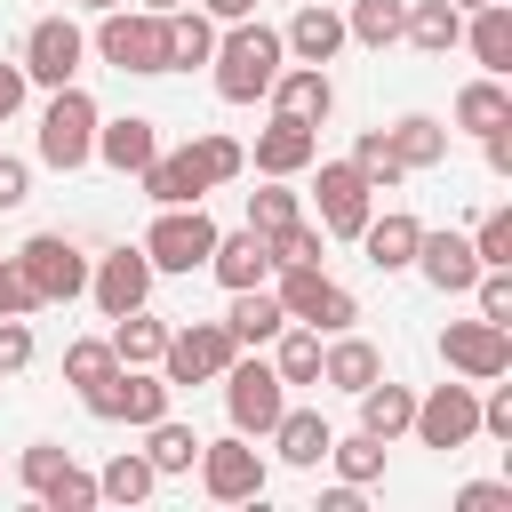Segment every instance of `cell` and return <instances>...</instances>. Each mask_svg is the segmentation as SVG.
Masks as SVG:
<instances>
[{"instance_id":"cell-1","label":"cell","mask_w":512,"mask_h":512,"mask_svg":"<svg viewBox=\"0 0 512 512\" xmlns=\"http://www.w3.org/2000/svg\"><path fill=\"white\" fill-rule=\"evenodd\" d=\"M288 64V48H280V24H264V16H240V24H224L216 32V56H208V80H216V96L224 104H256L264 88H272V72Z\"/></svg>"},{"instance_id":"cell-2","label":"cell","mask_w":512,"mask_h":512,"mask_svg":"<svg viewBox=\"0 0 512 512\" xmlns=\"http://www.w3.org/2000/svg\"><path fill=\"white\" fill-rule=\"evenodd\" d=\"M96 96L80 88V80H64V88H48V104H40V136H32V152H40V168H56V176H72V168H88L96 160Z\"/></svg>"},{"instance_id":"cell-3","label":"cell","mask_w":512,"mask_h":512,"mask_svg":"<svg viewBox=\"0 0 512 512\" xmlns=\"http://www.w3.org/2000/svg\"><path fill=\"white\" fill-rule=\"evenodd\" d=\"M80 408H88L96 424H136V432H144L152 416L176 408V384H168L160 368H128V360H120V368H104L96 384H80Z\"/></svg>"},{"instance_id":"cell-4","label":"cell","mask_w":512,"mask_h":512,"mask_svg":"<svg viewBox=\"0 0 512 512\" xmlns=\"http://www.w3.org/2000/svg\"><path fill=\"white\" fill-rule=\"evenodd\" d=\"M88 48L112 72H136V80L168 72V24H160V8H104L96 32H88Z\"/></svg>"},{"instance_id":"cell-5","label":"cell","mask_w":512,"mask_h":512,"mask_svg":"<svg viewBox=\"0 0 512 512\" xmlns=\"http://www.w3.org/2000/svg\"><path fill=\"white\" fill-rule=\"evenodd\" d=\"M272 296H280L288 320H304V328H320V336H336V328L360 320V296H352L344 280H328L320 264H280V272H272Z\"/></svg>"},{"instance_id":"cell-6","label":"cell","mask_w":512,"mask_h":512,"mask_svg":"<svg viewBox=\"0 0 512 512\" xmlns=\"http://www.w3.org/2000/svg\"><path fill=\"white\" fill-rule=\"evenodd\" d=\"M216 384H224L232 432H248V440H264V432L280 424V408H288V384H280V368H272L264 352H232V368H224Z\"/></svg>"},{"instance_id":"cell-7","label":"cell","mask_w":512,"mask_h":512,"mask_svg":"<svg viewBox=\"0 0 512 512\" xmlns=\"http://www.w3.org/2000/svg\"><path fill=\"white\" fill-rule=\"evenodd\" d=\"M368 208H376V184L360 176L352 152H344V160H312V224H320L328 240H360Z\"/></svg>"},{"instance_id":"cell-8","label":"cell","mask_w":512,"mask_h":512,"mask_svg":"<svg viewBox=\"0 0 512 512\" xmlns=\"http://www.w3.org/2000/svg\"><path fill=\"white\" fill-rule=\"evenodd\" d=\"M192 472H200V488H208L216 504H256L264 480H272V464H264V448H256L248 432H216V440H200Z\"/></svg>"},{"instance_id":"cell-9","label":"cell","mask_w":512,"mask_h":512,"mask_svg":"<svg viewBox=\"0 0 512 512\" xmlns=\"http://www.w3.org/2000/svg\"><path fill=\"white\" fill-rule=\"evenodd\" d=\"M216 216L200 208V200H176V208H160L152 224H144V256H152V272H200L208 264V248H216Z\"/></svg>"},{"instance_id":"cell-10","label":"cell","mask_w":512,"mask_h":512,"mask_svg":"<svg viewBox=\"0 0 512 512\" xmlns=\"http://www.w3.org/2000/svg\"><path fill=\"white\" fill-rule=\"evenodd\" d=\"M16 272L32 280L40 304H72V296H88V248H80L72 232H32V240L16 248Z\"/></svg>"},{"instance_id":"cell-11","label":"cell","mask_w":512,"mask_h":512,"mask_svg":"<svg viewBox=\"0 0 512 512\" xmlns=\"http://www.w3.org/2000/svg\"><path fill=\"white\" fill-rule=\"evenodd\" d=\"M408 432H416V448H440V456H448V448H464V440H480V384L448 376V384L416 392Z\"/></svg>"},{"instance_id":"cell-12","label":"cell","mask_w":512,"mask_h":512,"mask_svg":"<svg viewBox=\"0 0 512 512\" xmlns=\"http://www.w3.org/2000/svg\"><path fill=\"white\" fill-rule=\"evenodd\" d=\"M152 256H144V240H120V248H104V256H88V296H96V312L104 320H120V312H136V304H152Z\"/></svg>"},{"instance_id":"cell-13","label":"cell","mask_w":512,"mask_h":512,"mask_svg":"<svg viewBox=\"0 0 512 512\" xmlns=\"http://www.w3.org/2000/svg\"><path fill=\"white\" fill-rule=\"evenodd\" d=\"M440 360H448V376H464V384H488V376H512V328L504 320H448L440 328Z\"/></svg>"},{"instance_id":"cell-14","label":"cell","mask_w":512,"mask_h":512,"mask_svg":"<svg viewBox=\"0 0 512 512\" xmlns=\"http://www.w3.org/2000/svg\"><path fill=\"white\" fill-rule=\"evenodd\" d=\"M232 328L224 320H184V328H168V352H160V376L184 392V384H216L224 368H232Z\"/></svg>"},{"instance_id":"cell-15","label":"cell","mask_w":512,"mask_h":512,"mask_svg":"<svg viewBox=\"0 0 512 512\" xmlns=\"http://www.w3.org/2000/svg\"><path fill=\"white\" fill-rule=\"evenodd\" d=\"M16 64H24L32 88H64V80H80V64H88V32H80L72 16H32Z\"/></svg>"},{"instance_id":"cell-16","label":"cell","mask_w":512,"mask_h":512,"mask_svg":"<svg viewBox=\"0 0 512 512\" xmlns=\"http://www.w3.org/2000/svg\"><path fill=\"white\" fill-rule=\"evenodd\" d=\"M280 48H288V64H336L352 40H344V8H328V0H304L288 24H280Z\"/></svg>"},{"instance_id":"cell-17","label":"cell","mask_w":512,"mask_h":512,"mask_svg":"<svg viewBox=\"0 0 512 512\" xmlns=\"http://www.w3.org/2000/svg\"><path fill=\"white\" fill-rule=\"evenodd\" d=\"M256 176H304L312 160H320V128L312 120H288V112H272L264 128H256Z\"/></svg>"},{"instance_id":"cell-18","label":"cell","mask_w":512,"mask_h":512,"mask_svg":"<svg viewBox=\"0 0 512 512\" xmlns=\"http://www.w3.org/2000/svg\"><path fill=\"white\" fill-rule=\"evenodd\" d=\"M264 104L272 112H288V120H328L336 112V80H328V64H280L272 72V88H264Z\"/></svg>"},{"instance_id":"cell-19","label":"cell","mask_w":512,"mask_h":512,"mask_svg":"<svg viewBox=\"0 0 512 512\" xmlns=\"http://www.w3.org/2000/svg\"><path fill=\"white\" fill-rule=\"evenodd\" d=\"M408 272H424L440 296H464L472 280H480V256H472V232H432L424 224V240H416V264Z\"/></svg>"},{"instance_id":"cell-20","label":"cell","mask_w":512,"mask_h":512,"mask_svg":"<svg viewBox=\"0 0 512 512\" xmlns=\"http://www.w3.org/2000/svg\"><path fill=\"white\" fill-rule=\"evenodd\" d=\"M200 272H216L224 288H256V280H272V240L256 224H232V232H216V248H208Z\"/></svg>"},{"instance_id":"cell-21","label":"cell","mask_w":512,"mask_h":512,"mask_svg":"<svg viewBox=\"0 0 512 512\" xmlns=\"http://www.w3.org/2000/svg\"><path fill=\"white\" fill-rule=\"evenodd\" d=\"M416 240H424V224L408 208H368V224H360V256L376 272H408L416 264Z\"/></svg>"},{"instance_id":"cell-22","label":"cell","mask_w":512,"mask_h":512,"mask_svg":"<svg viewBox=\"0 0 512 512\" xmlns=\"http://www.w3.org/2000/svg\"><path fill=\"white\" fill-rule=\"evenodd\" d=\"M232 304H224V328H232V344L240 352H264L280 328H288V312H280V296H272V280H256V288H224Z\"/></svg>"},{"instance_id":"cell-23","label":"cell","mask_w":512,"mask_h":512,"mask_svg":"<svg viewBox=\"0 0 512 512\" xmlns=\"http://www.w3.org/2000/svg\"><path fill=\"white\" fill-rule=\"evenodd\" d=\"M152 152H160V120H144V112L96 120V160H104L112 176H136V168H144Z\"/></svg>"},{"instance_id":"cell-24","label":"cell","mask_w":512,"mask_h":512,"mask_svg":"<svg viewBox=\"0 0 512 512\" xmlns=\"http://www.w3.org/2000/svg\"><path fill=\"white\" fill-rule=\"evenodd\" d=\"M448 120H432V112H400L392 128H384V144H392V160L408 168V176H424V168H440L448 160Z\"/></svg>"},{"instance_id":"cell-25","label":"cell","mask_w":512,"mask_h":512,"mask_svg":"<svg viewBox=\"0 0 512 512\" xmlns=\"http://www.w3.org/2000/svg\"><path fill=\"white\" fill-rule=\"evenodd\" d=\"M136 184H144V200H152V208H176V200H208V184H200V168H192V152H184V144H160V152L136 168Z\"/></svg>"},{"instance_id":"cell-26","label":"cell","mask_w":512,"mask_h":512,"mask_svg":"<svg viewBox=\"0 0 512 512\" xmlns=\"http://www.w3.org/2000/svg\"><path fill=\"white\" fill-rule=\"evenodd\" d=\"M264 440L280 448V464L312 472V464H328V440H336V424H328L320 408H280V424H272Z\"/></svg>"},{"instance_id":"cell-27","label":"cell","mask_w":512,"mask_h":512,"mask_svg":"<svg viewBox=\"0 0 512 512\" xmlns=\"http://www.w3.org/2000/svg\"><path fill=\"white\" fill-rule=\"evenodd\" d=\"M160 24H168V72H192V64H208L216 56V16L200 8V0H184V8H160Z\"/></svg>"},{"instance_id":"cell-28","label":"cell","mask_w":512,"mask_h":512,"mask_svg":"<svg viewBox=\"0 0 512 512\" xmlns=\"http://www.w3.org/2000/svg\"><path fill=\"white\" fill-rule=\"evenodd\" d=\"M456 48H472L480 72H512V8H504V0L464 8V40H456Z\"/></svg>"},{"instance_id":"cell-29","label":"cell","mask_w":512,"mask_h":512,"mask_svg":"<svg viewBox=\"0 0 512 512\" xmlns=\"http://www.w3.org/2000/svg\"><path fill=\"white\" fill-rule=\"evenodd\" d=\"M376 376H384V352H376L368 336L336 328V336L320 344V384H336V392H360V384H376Z\"/></svg>"},{"instance_id":"cell-30","label":"cell","mask_w":512,"mask_h":512,"mask_svg":"<svg viewBox=\"0 0 512 512\" xmlns=\"http://www.w3.org/2000/svg\"><path fill=\"white\" fill-rule=\"evenodd\" d=\"M352 400H360V432H376L384 448H392V440L408 432V416H416V392H408V384H392V376H376V384H360Z\"/></svg>"},{"instance_id":"cell-31","label":"cell","mask_w":512,"mask_h":512,"mask_svg":"<svg viewBox=\"0 0 512 512\" xmlns=\"http://www.w3.org/2000/svg\"><path fill=\"white\" fill-rule=\"evenodd\" d=\"M400 40H408L416 56H448V48L464 40V8H456V0H408Z\"/></svg>"},{"instance_id":"cell-32","label":"cell","mask_w":512,"mask_h":512,"mask_svg":"<svg viewBox=\"0 0 512 512\" xmlns=\"http://www.w3.org/2000/svg\"><path fill=\"white\" fill-rule=\"evenodd\" d=\"M112 352H120L128 368H160V352H168V320H160L152 304L120 312V320H112Z\"/></svg>"},{"instance_id":"cell-33","label":"cell","mask_w":512,"mask_h":512,"mask_svg":"<svg viewBox=\"0 0 512 512\" xmlns=\"http://www.w3.org/2000/svg\"><path fill=\"white\" fill-rule=\"evenodd\" d=\"M456 128H496V120H512V88H504V72H480V80H464L456 88V112H448Z\"/></svg>"},{"instance_id":"cell-34","label":"cell","mask_w":512,"mask_h":512,"mask_svg":"<svg viewBox=\"0 0 512 512\" xmlns=\"http://www.w3.org/2000/svg\"><path fill=\"white\" fill-rule=\"evenodd\" d=\"M264 360L280 368V384H320V328H304V320H288L272 344H264Z\"/></svg>"},{"instance_id":"cell-35","label":"cell","mask_w":512,"mask_h":512,"mask_svg":"<svg viewBox=\"0 0 512 512\" xmlns=\"http://www.w3.org/2000/svg\"><path fill=\"white\" fill-rule=\"evenodd\" d=\"M144 456H152V472H160V480H168V472H192L200 432H192V424L168 408V416H152V424H144Z\"/></svg>"},{"instance_id":"cell-36","label":"cell","mask_w":512,"mask_h":512,"mask_svg":"<svg viewBox=\"0 0 512 512\" xmlns=\"http://www.w3.org/2000/svg\"><path fill=\"white\" fill-rule=\"evenodd\" d=\"M184 152H192V168H200V184H208V192H224V184L248 168V144H240V136H224V128H200Z\"/></svg>"},{"instance_id":"cell-37","label":"cell","mask_w":512,"mask_h":512,"mask_svg":"<svg viewBox=\"0 0 512 512\" xmlns=\"http://www.w3.org/2000/svg\"><path fill=\"white\" fill-rule=\"evenodd\" d=\"M152 488H160V472H152V456H144V448H120V456L96 472V496H104V504H144Z\"/></svg>"},{"instance_id":"cell-38","label":"cell","mask_w":512,"mask_h":512,"mask_svg":"<svg viewBox=\"0 0 512 512\" xmlns=\"http://www.w3.org/2000/svg\"><path fill=\"white\" fill-rule=\"evenodd\" d=\"M400 24H408V0H352L344 8V40L352 48H392Z\"/></svg>"},{"instance_id":"cell-39","label":"cell","mask_w":512,"mask_h":512,"mask_svg":"<svg viewBox=\"0 0 512 512\" xmlns=\"http://www.w3.org/2000/svg\"><path fill=\"white\" fill-rule=\"evenodd\" d=\"M328 464H336V480L368 488V480H384V440L376 432H336L328 440Z\"/></svg>"},{"instance_id":"cell-40","label":"cell","mask_w":512,"mask_h":512,"mask_svg":"<svg viewBox=\"0 0 512 512\" xmlns=\"http://www.w3.org/2000/svg\"><path fill=\"white\" fill-rule=\"evenodd\" d=\"M296 216H304L296 176H264V184L248 192V224H256V232H280V224H296Z\"/></svg>"},{"instance_id":"cell-41","label":"cell","mask_w":512,"mask_h":512,"mask_svg":"<svg viewBox=\"0 0 512 512\" xmlns=\"http://www.w3.org/2000/svg\"><path fill=\"white\" fill-rule=\"evenodd\" d=\"M352 160H360V176H368V184H376V200H384V192H400V184H408V168H400V160H392V144H384V128H360V136H352Z\"/></svg>"},{"instance_id":"cell-42","label":"cell","mask_w":512,"mask_h":512,"mask_svg":"<svg viewBox=\"0 0 512 512\" xmlns=\"http://www.w3.org/2000/svg\"><path fill=\"white\" fill-rule=\"evenodd\" d=\"M40 504H48V512H96L104 496H96V472H80V464L64 456V464L48 472V488H40Z\"/></svg>"},{"instance_id":"cell-43","label":"cell","mask_w":512,"mask_h":512,"mask_svg":"<svg viewBox=\"0 0 512 512\" xmlns=\"http://www.w3.org/2000/svg\"><path fill=\"white\" fill-rule=\"evenodd\" d=\"M272 240V272L280 264H320V248H328V232L312 224V216H296V224H280V232H264Z\"/></svg>"},{"instance_id":"cell-44","label":"cell","mask_w":512,"mask_h":512,"mask_svg":"<svg viewBox=\"0 0 512 512\" xmlns=\"http://www.w3.org/2000/svg\"><path fill=\"white\" fill-rule=\"evenodd\" d=\"M464 296H472L480 320H504V328H512V264H480V280H472Z\"/></svg>"},{"instance_id":"cell-45","label":"cell","mask_w":512,"mask_h":512,"mask_svg":"<svg viewBox=\"0 0 512 512\" xmlns=\"http://www.w3.org/2000/svg\"><path fill=\"white\" fill-rule=\"evenodd\" d=\"M104 368H120L112 336H72V344H64V384H96Z\"/></svg>"},{"instance_id":"cell-46","label":"cell","mask_w":512,"mask_h":512,"mask_svg":"<svg viewBox=\"0 0 512 512\" xmlns=\"http://www.w3.org/2000/svg\"><path fill=\"white\" fill-rule=\"evenodd\" d=\"M472 256L480 264H512V208H480L472 216Z\"/></svg>"},{"instance_id":"cell-47","label":"cell","mask_w":512,"mask_h":512,"mask_svg":"<svg viewBox=\"0 0 512 512\" xmlns=\"http://www.w3.org/2000/svg\"><path fill=\"white\" fill-rule=\"evenodd\" d=\"M64 456H72L64 440H24V448H16V480H24L32 496H40V488H48V472H56Z\"/></svg>"},{"instance_id":"cell-48","label":"cell","mask_w":512,"mask_h":512,"mask_svg":"<svg viewBox=\"0 0 512 512\" xmlns=\"http://www.w3.org/2000/svg\"><path fill=\"white\" fill-rule=\"evenodd\" d=\"M24 368H32V320L0 312V376H24Z\"/></svg>"},{"instance_id":"cell-49","label":"cell","mask_w":512,"mask_h":512,"mask_svg":"<svg viewBox=\"0 0 512 512\" xmlns=\"http://www.w3.org/2000/svg\"><path fill=\"white\" fill-rule=\"evenodd\" d=\"M480 432H488V440H512V384H504V376L480 384Z\"/></svg>"},{"instance_id":"cell-50","label":"cell","mask_w":512,"mask_h":512,"mask_svg":"<svg viewBox=\"0 0 512 512\" xmlns=\"http://www.w3.org/2000/svg\"><path fill=\"white\" fill-rule=\"evenodd\" d=\"M456 512H512V480H464Z\"/></svg>"},{"instance_id":"cell-51","label":"cell","mask_w":512,"mask_h":512,"mask_svg":"<svg viewBox=\"0 0 512 512\" xmlns=\"http://www.w3.org/2000/svg\"><path fill=\"white\" fill-rule=\"evenodd\" d=\"M24 200H32V160L0 152V208H24Z\"/></svg>"},{"instance_id":"cell-52","label":"cell","mask_w":512,"mask_h":512,"mask_svg":"<svg viewBox=\"0 0 512 512\" xmlns=\"http://www.w3.org/2000/svg\"><path fill=\"white\" fill-rule=\"evenodd\" d=\"M0 312H40V296H32V280L16 272V256H0Z\"/></svg>"},{"instance_id":"cell-53","label":"cell","mask_w":512,"mask_h":512,"mask_svg":"<svg viewBox=\"0 0 512 512\" xmlns=\"http://www.w3.org/2000/svg\"><path fill=\"white\" fill-rule=\"evenodd\" d=\"M480 152H488V168H496V176H512V120L480 128Z\"/></svg>"},{"instance_id":"cell-54","label":"cell","mask_w":512,"mask_h":512,"mask_svg":"<svg viewBox=\"0 0 512 512\" xmlns=\"http://www.w3.org/2000/svg\"><path fill=\"white\" fill-rule=\"evenodd\" d=\"M24 96H32L24 64H0V120H16V112H24Z\"/></svg>"},{"instance_id":"cell-55","label":"cell","mask_w":512,"mask_h":512,"mask_svg":"<svg viewBox=\"0 0 512 512\" xmlns=\"http://www.w3.org/2000/svg\"><path fill=\"white\" fill-rule=\"evenodd\" d=\"M320 512H360V488H352V480H336V488H320Z\"/></svg>"},{"instance_id":"cell-56","label":"cell","mask_w":512,"mask_h":512,"mask_svg":"<svg viewBox=\"0 0 512 512\" xmlns=\"http://www.w3.org/2000/svg\"><path fill=\"white\" fill-rule=\"evenodd\" d=\"M216 24H240V16H256V0H200Z\"/></svg>"},{"instance_id":"cell-57","label":"cell","mask_w":512,"mask_h":512,"mask_svg":"<svg viewBox=\"0 0 512 512\" xmlns=\"http://www.w3.org/2000/svg\"><path fill=\"white\" fill-rule=\"evenodd\" d=\"M72 8H88V16H104V8H128V0H72Z\"/></svg>"},{"instance_id":"cell-58","label":"cell","mask_w":512,"mask_h":512,"mask_svg":"<svg viewBox=\"0 0 512 512\" xmlns=\"http://www.w3.org/2000/svg\"><path fill=\"white\" fill-rule=\"evenodd\" d=\"M136 8H184V0H136Z\"/></svg>"},{"instance_id":"cell-59","label":"cell","mask_w":512,"mask_h":512,"mask_svg":"<svg viewBox=\"0 0 512 512\" xmlns=\"http://www.w3.org/2000/svg\"><path fill=\"white\" fill-rule=\"evenodd\" d=\"M456 8H480V0H456Z\"/></svg>"}]
</instances>
